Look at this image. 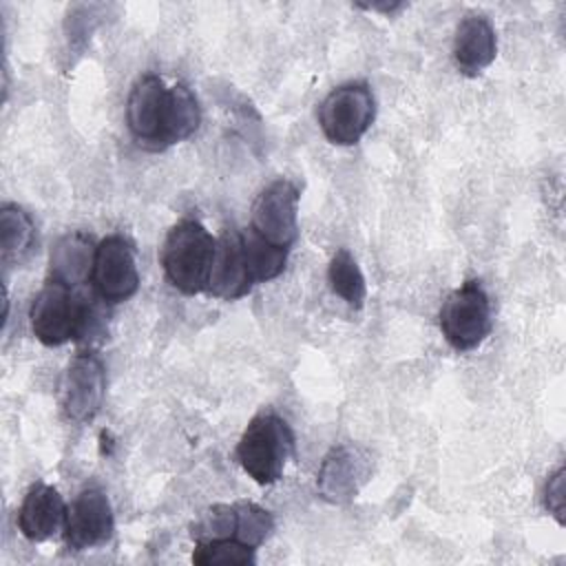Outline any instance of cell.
<instances>
[{"label": "cell", "mask_w": 566, "mask_h": 566, "mask_svg": "<svg viewBox=\"0 0 566 566\" xmlns=\"http://www.w3.org/2000/svg\"><path fill=\"white\" fill-rule=\"evenodd\" d=\"M69 506L51 484H33L18 511V528L31 542H46L64 531Z\"/></svg>", "instance_id": "cell-12"}, {"label": "cell", "mask_w": 566, "mask_h": 566, "mask_svg": "<svg viewBox=\"0 0 566 566\" xmlns=\"http://www.w3.org/2000/svg\"><path fill=\"white\" fill-rule=\"evenodd\" d=\"M217 239L197 219L175 223L161 245V265L170 285L184 294L208 290Z\"/></svg>", "instance_id": "cell-1"}, {"label": "cell", "mask_w": 566, "mask_h": 566, "mask_svg": "<svg viewBox=\"0 0 566 566\" xmlns=\"http://www.w3.org/2000/svg\"><path fill=\"white\" fill-rule=\"evenodd\" d=\"M544 506L546 511L564 524V469L559 467L544 486Z\"/></svg>", "instance_id": "cell-23"}, {"label": "cell", "mask_w": 566, "mask_h": 566, "mask_svg": "<svg viewBox=\"0 0 566 566\" xmlns=\"http://www.w3.org/2000/svg\"><path fill=\"white\" fill-rule=\"evenodd\" d=\"M80 314L82 292H73V287L51 279L42 285V290L35 294L31 303V332L46 347L64 345L66 340H75Z\"/></svg>", "instance_id": "cell-5"}, {"label": "cell", "mask_w": 566, "mask_h": 566, "mask_svg": "<svg viewBox=\"0 0 566 566\" xmlns=\"http://www.w3.org/2000/svg\"><path fill=\"white\" fill-rule=\"evenodd\" d=\"M237 531L234 537L252 548L261 546L274 531V517L270 511L254 502H237Z\"/></svg>", "instance_id": "cell-21"}, {"label": "cell", "mask_w": 566, "mask_h": 566, "mask_svg": "<svg viewBox=\"0 0 566 566\" xmlns=\"http://www.w3.org/2000/svg\"><path fill=\"white\" fill-rule=\"evenodd\" d=\"M38 245L35 223L27 210L15 203L0 208V259L4 268L22 265Z\"/></svg>", "instance_id": "cell-16"}, {"label": "cell", "mask_w": 566, "mask_h": 566, "mask_svg": "<svg viewBox=\"0 0 566 566\" xmlns=\"http://www.w3.org/2000/svg\"><path fill=\"white\" fill-rule=\"evenodd\" d=\"M497 53V38L495 29L489 22V18L480 13H471L460 20L453 38V60L458 69L464 75H478L491 62L495 60Z\"/></svg>", "instance_id": "cell-14"}, {"label": "cell", "mask_w": 566, "mask_h": 566, "mask_svg": "<svg viewBox=\"0 0 566 566\" xmlns=\"http://www.w3.org/2000/svg\"><path fill=\"white\" fill-rule=\"evenodd\" d=\"M60 394L69 420L88 422L97 416L106 394V369L95 352L75 354L62 376Z\"/></svg>", "instance_id": "cell-8"}, {"label": "cell", "mask_w": 566, "mask_h": 566, "mask_svg": "<svg viewBox=\"0 0 566 566\" xmlns=\"http://www.w3.org/2000/svg\"><path fill=\"white\" fill-rule=\"evenodd\" d=\"M327 281L336 296H340L349 307L360 310L367 298V283L365 276L352 256L349 250L340 248L334 252L329 268H327Z\"/></svg>", "instance_id": "cell-19"}, {"label": "cell", "mask_w": 566, "mask_h": 566, "mask_svg": "<svg viewBox=\"0 0 566 566\" xmlns=\"http://www.w3.org/2000/svg\"><path fill=\"white\" fill-rule=\"evenodd\" d=\"M115 531L113 509L104 491L84 489L71 502L64 524V539L73 551L97 548L111 542Z\"/></svg>", "instance_id": "cell-9"}, {"label": "cell", "mask_w": 566, "mask_h": 566, "mask_svg": "<svg viewBox=\"0 0 566 566\" xmlns=\"http://www.w3.org/2000/svg\"><path fill=\"white\" fill-rule=\"evenodd\" d=\"M237 531V511L234 504H214L206 509L190 526L195 542H212L234 537Z\"/></svg>", "instance_id": "cell-22"}, {"label": "cell", "mask_w": 566, "mask_h": 566, "mask_svg": "<svg viewBox=\"0 0 566 566\" xmlns=\"http://www.w3.org/2000/svg\"><path fill=\"white\" fill-rule=\"evenodd\" d=\"M91 283L108 305L124 303L139 290L135 248L124 234H111L97 243Z\"/></svg>", "instance_id": "cell-7"}, {"label": "cell", "mask_w": 566, "mask_h": 566, "mask_svg": "<svg viewBox=\"0 0 566 566\" xmlns=\"http://www.w3.org/2000/svg\"><path fill=\"white\" fill-rule=\"evenodd\" d=\"M241 243H243V256L245 265L250 272L252 283H265L276 279L287 263V250L268 243L261 239L254 230L241 232Z\"/></svg>", "instance_id": "cell-18"}, {"label": "cell", "mask_w": 566, "mask_h": 566, "mask_svg": "<svg viewBox=\"0 0 566 566\" xmlns=\"http://www.w3.org/2000/svg\"><path fill=\"white\" fill-rule=\"evenodd\" d=\"M292 453L294 433L290 424L272 411L254 416L237 444V460L256 484L279 482Z\"/></svg>", "instance_id": "cell-2"}, {"label": "cell", "mask_w": 566, "mask_h": 566, "mask_svg": "<svg viewBox=\"0 0 566 566\" xmlns=\"http://www.w3.org/2000/svg\"><path fill=\"white\" fill-rule=\"evenodd\" d=\"M491 327V301L480 281H464L444 298L440 307V329L455 352H469L482 345Z\"/></svg>", "instance_id": "cell-3"}, {"label": "cell", "mask_w": 566, "mask_h": 566, "mask_svg": "<svg viewBox=\"0 0 566 566\" xmlns=\"http://www.w3.org/2000/svg\"><path fill=\"white\" fill-rule=\"evenodd\" d=\"M168 86L155 73L142 75L126 99V124L130 135L146 148L159 150L161 119Z\"/></svg>", "instance_id": "cell-11"}, {"label": "cell", "mask_w": 566, "mask_h": 566, "mask_svg": "<svg viewBox=\"0 0 566 566\" xmlns=\"http://www.w3.org/2000/svg\"><path fill=\"white\" fill-rule=\"evenodd\" d=\"M252 287H254V283H252L248 265H245L241 232L226 230L217 239L212 272H210L206 292L217 298H223V301H234V298L245 296Z\"/></svg>", "instance_id": "cell-13"}, {"label": "cell", "mask_w": 566, "mask_h": 566, "mask_svg": "<svg viewBox=\"0 0 566 566\" xmlns=\"http://www.w3.org/2000/svg\"><path fill=\"white\" fill-rule=\"evenodd\" d=\"M369 455L358 447L340 444L323 458L316 475V489L323 500L345 504L358 495L360 486L369 480Z\"/></svg>", "instance_id": "cell-10"}, {"label": "cell", "mask_w": 566, "mask_h": 566, "mask_svg": "<svg viewBox=\"0 0 566 566\" xmlns=\"http://www.w3.org/2000/svg\"><path fill=\"white\" fill-rule=\"evenodd\" d=\"M376 117V102L365 82H349L332 88L318 106V126L327 142L354 146L369 130Z\"/></svg>", "instance_id": "cell-4"}, {"label": "cell", "mask_w": 566, "mask_h": 566, "mask_svg": "<svg viewBox=\"0 0 566 566\" xmlns=\"http://www.w3.org/2000/svg\"><path fill=\"white\" fill-rule=\"evenodd\" d=\"M298 188L290 179H274L252 203V226L261 239L290 250L298 239Z\"/></svg>", "instance_id": "cell-6"}, {"label": "cell", "mask_w": 566, "mask_h": 566, "mask_svg": "<svg viewBox=\"0 0 566 566\" xmlns=\"http://www.w3.org/2000/svg\"><path fill=\"white\" fill-rule=\"evenodd\" d=\"M199 124H201V106H199L195 93L186 84L168 86L164 119H161L159 150L188 139L190 135H195Z\"/></svg>", "instance_id": "cell-17"}, {"label": "cell", "mask_w": 566, "mask_h": 566, "mask_svg": "<svg viewBox=\"0 0 566 566\" xmlns=\"http://www.w3.org/2000/svg\"><path fill=\"white\" fill-rule=\"evenodd\" d=\"M97 245L84 232H66L55 241L49 256L51 279L69 287L82 285L91 279Z\"/></svg>", "instance_id": "cell-15"}, {"label": "cell", "mask_w": 566, "mask_h": 566, "mask_svg": "<svg viewBox=\"0 0 566 566\" xmlns=\"http://www.w3.org/2000/svg\"><path fill=\"white\" fill-rule=\"evenodd\" d=\"M254 551L256 548L239 542L237 537L212 539V542H197V546L192 551V562L197 566H210V564H254Z\"/></svg>", "instance_id": "cell-20"}]
</instances>
